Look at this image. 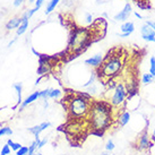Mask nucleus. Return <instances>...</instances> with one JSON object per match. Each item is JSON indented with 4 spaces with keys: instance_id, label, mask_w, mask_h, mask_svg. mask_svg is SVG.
<instances>
[{
    "instance_id": "obj_1",
    "label": "nucleus",
    "mask_w": 155,
    "mask_h": 155,
    "mask_svg": "<svg viewBox=\"0 0 155 155\" xmlns=\"http://www.w3.org/2000/svg\"><path fill=\"white\" fill-rule=\"evenodd\" d=\"M113 107L110 103L104 101H94L92 102L90 112L86 117L88 128L95 134H103L107 129L111 127L114 121Z\"/></svg>"
},
{
    "instance_id": "obj_2",
    "label": "nucleus",
    "mask_w": 155,
    "mask_h": 155,
    "mask_svg": "<svg viewBox=\"0 0 155 155\" xmlns=\"http://www.w3.org/2000/svg\"><path fill=\"white\" fill-rule=\"evenodd\" d=\"M125 66V58L120 53L109 52L108 56L103 59L102 65L97 69L100 78L104 81H110L121 73Z\"/></svg>"
},
{
    "instance_id": "obj_3",
    "label": "nucleus",
    "mask_w": 155,
    "mask_h": 155,
    "mask_svg": "<svg viewBox=\"0 0 155 155\" xmlns=\"http://www.w3.org/2000/svg\"><path fill=\"white\" fill-rule=\"evenodd\" d=\"M91 105H92V101H90V96L87 94L73 95L67 101L69 116L75 119L86 118L90 112Z\"/></svg>"
},
{
    "instance_id": "obj_4",
    "label": "nucleus",
    "mask_w": 155,
    "mask_h": 155,
    "mask_svg": "<svg viewBox=\"0 0 155 155\" xmlns=\"http://www.w3.org/2000/svg\"><path fill=\"white\" fill-rule=\"evenodd\" d=\"M92 41V33L88 28H76L69 39L68 49L74 53H79L86 49Z\"/></svg>"
},
{
    "instance_id": "obj_5",
    "label": "nucleus",
    "mask_w": 155,
    "mask_h": 155,
    "mask_svg": "<svg viewBox=\"0 0 155 155\" xmlns=\"http://www.w3.org/2000/svg\"><path fill=\"white\" fill-rule=\"evenodd\" d=\"M127 96H128V92H127L126 86L122 83H118L114 86L113 94L110 99V104L114 108H121L126 103Z\"/></svg>"
},
{
    "instance_id": "obj_6",
    "label": "nucleus",
    "mask_w": 155,
    "mask_h": 155,
    "mask_svg": "<svg viewBox=\"0 0 155 155\" xmlns=\"http://www.w3.org/2000/svg\"><path fill=\"white\" fill-rule=\"evenodd\" d=\"M151 146V137L148 136L147 130H144L137 139V150L138 151H146Z\"/></svg>"
},
{
    "instance_id": "obj_7",
    "label": "nucleus",
    "mask_w": 155,
    "mask_h": 155,
    "mask_svg": "<svg viewBox=\"0 0 155 155\" xmlns=\"http://www.w3.org/2000/svg\"><path fill=\"white\" fill-rule=\"evenodd\" d=\"M131 13H133L131 5H130L129 2H127V4L125 5V7H124V9H122L121 12H119V13L114 16V19H116L117 22H122V23L128 22V18H129V16L131 15Z\"/></svg>"
},
{
    "instance_id": "obj_8",
    "label": "nucleus",
    "mask_w": 155,
    "mask_h": 155,
    "mask_svg": "<svg viewBox=\"0 0 155 155\" xmlns=\"http://www.w3.org/2000/svg\"><path fill=\"white\" fill-rule=\"evenodd\" d=\"M140 34H142V38L146 42H154L155 43V32L152 30L150 26L147 25L146 23L142 26L140 28Z\"/></svg>"
},
{
    "instance_id": "obj_9",
    "label": "nucleus",
    "mask_w": 155,
    "mask_h": 155,
    "mask_svg": "<svg viewBox=\"0 0 155 155\" xmlns=\"http://www.w3.org/2000/svg\"><path fill=\"white\" fill-rule=\"evenodd\" d=\"M103 59H104L103 56H102L101 53H97V54H95V56L86 59V60H85V65L92 66V67H94V68H99L100 66L102 65Z\"/></svg>"
},
{
    "instance_id": "obj_10",
    "label": "nucleus",
    "mask_w": 155,
    "mask_h": 155,
    "mask_svg": "<svg viewBox=\"0 0 155 155\" xmlns=\"http://www.w3.org/2000/svg\"><path fill=\"white\" fill-rule=\"evenodd\" d=\"M117 124L120 127H125L126 125H128V122L130 121V112L129 111H122L117 117Z\"/></svg>"
},
{
    "instance_id": "obj_11",
    "label": "nucleus",
    "mask_w": 155,
    "mask_h": 155,
    "mask_svg": "<svg viewBox=\"0 0 155 155\" xmlns=\"http://www.w3.org/2000/svg\"><path fill=\"white\" fill-rule=\"evenodd\" d=\"M38 99H40V91H38V92H33L31 95H28V96L23 101V103L21 104V109L23 110V109L26 108L27 105H30L31 103H33L34 101H38Z\"/></svg>"
},
{
    "instance_id": "obj_12",
    "label": "nucleus",
    "mask_w": 155,
    "mask_h": 155,
    "mask_svg": "<svg viewBox=\"0 0 155 155\" xmlns=\"http://www.w3.org/2000/svg\"><path fill=\"white\" fill-rule=\"evenodd\" d=\"M27 27H28V17H27V15L25 13L22 17V24L19 25V27L17 28V32H16L17 35L24 34L26 32V30H27Z\"/></svg>"
},
{
    "instance_id": "obj_13",
    "label": "nucleus",
    "mask_w": 155,
    "mask_h": 155,
    "mask_svg": "<svg viewBox=\"0 0 155 155\" xmlns=\"http://www.w3.org/2000/svg\"><path fill=\"white\" fill-rule=\"evenodd\" d=\"M21 24H22V17H14L6 24V28L8 31L14 30V28H18Z\"/></svg>"
},
{
    "instance_id": "obj_14",
    "label": "nucleus",
    "mask_w": 155,
    "mask_h": 155,
    "mask_svg": "<svg viewBox=\"0 0 155 155\" xmlns=\"http://www.w3.org/2000/svg\"><path fill=\"white\" fill-rule=\"evenodd\" d=\"M120 30L122 33H126V34H131L134 31H135V24L133 22H125L122 23Z\"/></svg>"
},
{
    "instance_id": "obj_15",
    "label": "nucleus",
    "mask_w": 155,
    "mask_h": 155,
    "mask_svg": "<svg viewBox=\"0 0 155 155\" xmlns=\"http://www.w3.org/2000/svg\"><path fill=\"white\" fill-rule=\"evenodd\" d=\"M59 1L60 0H50L49 2H48V5H47V8H45V15H49L50 13H52L54 9H56V6L58 4H59Z\"/></svg>"
},
{
    "instance_id": "obj_16",
    "label": "nucleus",
    "mask_w": 155,
    "mask_h": 155,
    "mask_svg": "<svg viewBox=\"0 0 155 155\" xmlns=\"http://www.w3.org/2000/svg\"><path fill=\"white\" fill-rule=\"evenodd\" d=\"M13 87L16 90V92H17V96H18V101H17V104L19 105V104L23 103V99H22V90H23V85L22 83H16V84H14Z\"/></svg>"
},
{
    "instance_id": "obj_17",
    "label": "nucleus",
    "mask_w": 155,
    "mask_h": 155,
    "mask_svg": "<svg viewBox=\"0 0 155 155\" xmlns=\"http://www.w3.org/2000/svg\"><path fill=\"white\" fill-rule=\"evenodd\" d=\"M154 81V76H152L151 74H143V77H142V83L144 85H148V84H151L153 83Z\"/></svg>"
},
{
    "instance_id": "obj_18",
    "label": "nucleus",
    "mask_w": 155,
    "mask_h": 155,
    "mask_svg": "<svg viewBox=\"0 0 155 155\" xmlns=\"http://www.w3.org/2000/svg\"><path fill=\"white\" fill-rule=\"evenodd\" d=\"M10 135H13V130L10 129V127L5 126V127L0 128V138L4 136H10Z\"/></svg>"
},
{
    "instance_id": "obj_19",
    "label": "nucleus",
    "mask_w": 155,
    "mask_h": 155,
    "mask_svg": "<svg viewBox=\"0 0 155 155\" xmlns=\"http://www.w3.org/2000/svg\"><path fill=\"white\" fill-rule=\"evenodd\" d=\"M7 144H8L9 146H10V148L15 152H17L18 150H21V147H22V145H21L19 143H15V142H13L12 139H8V140H7Z\"/></svg>"
},
{
    "instance_id": "obj_20",
    "label": "nucleus",
    "mask_w": 155,
    "mask_h": 155,
    "mask_svg": "<svg viewBox=\"0 0 155 155\" xmlns=\"http://www.w3.org/2000/svg\"><path fill=\"white\" fill-rule=\"evenodd\" d=\"M52 88H47V90L40 91V99L42 100H48L50 99V93H51Z\"/></svg>"
},
{
    "instance_id": "obj_21",
    "label": "nucleus",
    "mask_w": 155,
    "mask_h": 155,
    "mask_svg": "<svg viewBox=\"0 0 155 155\" xmlns=\"http://www.w3.org/2000/svg\"><path fill=\"white\" fill-rule=\"evenodd\" d=\"M150 74L155 77V57H151L150 59Z\"/></svg>"
},
{
    "instance_id": "obj_22",
    "label": "nucleus",
    "mask_w": 155,
    "mask_h": 155,
    "mask_svg": "<svg viewBox=\"0 0 155 155\" xmlns=\"http://www.w3.org/2000/svg\"><path fill=\"white\" fill-rule=\"evenodd\" d=\"M61 93H62V92H61L60 90H58V88H52L51 93H50V99H58L61 95Z\"/></svg>"
},
{
    "instance_id": "obj_23",
    "label": "nucleus",
    "mask_w": 155,
    "mask_h": 155,
    "mask_svg": "<svg viewBox=\"0 0 155 155\" xmlns=\"http://www.w3.org/2000/svg\"><path fill=\"white\" fill-rule=\"evenodd\" d=\"M10 146H9L8 144H5L2 148H1V152H0V155H9L10 154Z\"/></svg>"
},
{
    "instance_id": "obj_24",
    "label": "nucleus",
    "mask_w": 155,
    "mask_h": 155,
    "mask_svg": "<svg viewBox=\"0 0 155 155\" xmlns=\"http://www.w3.org/2000/svg\"><path fill=\"white\" fill-rule=\"evenodd\" d=\"M49 127H51V124L49 122V121H44V122H42V124H40L39 125V130H40V134L42 133L43 130H45L47 128H49Z\"/></svg>"
},
{
    "instance_id": "obj_25",
    "label": "nucleus",
    "mask_w": 155,
    "mask_h": 155,
    "mask_svg": "<svg viewBox=\"0 0 155 155\" xmlns=\"http://www.w3.org/2000/svg\"><path fill=\"white\" fill-rule=\"evenodd\" d=\"M116 148V145H114V143H113V140H108V143H107V145H105V150L108 152H112L113 150Z\"/></svg>"
},
{
    "instance_id": "obj_26",
    "label": "nucleus",
    "mask_w": 155,
    "mask_h": 155,
    "mask_svg": "<svg viewBox=\"0 0 155 155\" xmlns=\"http://www.w3.org/2000/svg\"><path fill=\"white\" fill-rule=\"evenodd\" d=\"M28 154V146H22L21 150L16 152V155H27Z\"/></svg>"
},
{
    "instance_id": "obj_27",
    "label": "nucleus",
    "mask_w": 155,
    "mask_h": 155,
    "mask_svg": "<svg viewBox=\"0 0 155 155\" xmlns=\"http://www.w3.org/2000/svg\"><path fill=\"white\" fill-rule=\"evenodd\" d=\"M95 76H96V75H95V73L92 74V76H91V78L88 79V82H87L86 84H84V85H83V87H90L91 85H93V84H94V81H95Z\"/></svg>"
},
{
    "instance_id": "obj_28",
    "label": "nucleus",
    "mask_w": 155,
    "mask_h": 155,
    "mask_svg": "<svg viewBox=\"0 0 155 155\" xmlns=\"http://www.w3.org/2000/svg\"><path fill=\"white\" fill-rule=\"evenodd\" d=\"M38 10H39V8H36V7H35V8H33V9H30L28 12H26V15H27V17L31 18L35 13H36V12H38Z\"/></svg>"
},
{
    "instance_id": "obj_29",
    "label": "nucleus",
    "mask_w": 155,
    "mask_h": 155,
    "mask_svg": "<svg viewBox=\"0 0 155 155\" xmlns=\"http://www.w3.org/2000/svg\"><path fill=\"white\" fill-rule=\"evenodd\" d=\"M87 92H88V94H95V93H96V86H95L94 84L91 85V86L88 87V91H87Z\"/></svg>"
},
{
    "instance_id": "obj_30",
    "label": "nucleus",
    "mask_w": 155,
    "mask_h": 155,
    "mask_svg": "<svg viewBox=\"0 0 155 155\" xmlns=\"http://www.w3.org/2000/svg\"><path fill=\"white\" fill-rule=\"evenodd\" d=\"M48 143V139L47 138H43V139H41V140H40V143H39V146H38V148H42V147L44 146V145H45V144H47Z\"/></svg>"
},
{
    "instance_id": "obj_31",
    "label": "nucleus",
    "mask_w": 155,
    "mask_h": 155,
    "mask_svg": "<svg viewBox=\"0 0 155 155\" xmlns=\"http://www.w3.org/2000/svg\"><path fill=\"white\" fill-rule=\"evenodd\" d=\"M43 2H44V0H36V1H35V7L40 9L41 7H42Z\"/></svg>"
},
{
    "instance_id": "obj_32",
    "label": "nucleus",
    "mask_w": 155,
    "mask_h": 155,
    "mask_svg": "<svg viewBox=\"0 0 155 155\" xmlns=\"http://www.w3.org/2000/svg\"><path fill=\"white\" fill-rule=\"evenodd\" d=\"M146 24H147L148 26H150V27H151L152 30H153V31L155 32V22H153V21H147Z\"/></svg>"
},
{
    "instance_id": "obj_33",
    "label": "nucleus",
    "mask_w": 155,
    "mask_h": 155,
    "mask_svg": "<svg viewBox=\"0 0 155 155\" xmlns=\"http://www.w3.org/2000/svg\"><path fill=\"white\" fill-rule=\"evenodd\" d=\"M86 22L88 23V24H91V23L93 22V16H92V14H86Z\"/></svg>"
},
{
    "instance_id": "obj_34",
    "label": "nucleus",
    "mask_w": 155,
    "mask_h": 155,
    "mask_svg": "<svg viewBox=\"0 0 155 155\" xmlns=\"http://www.w3.org/2000/svg\"><path fill=\"white\" fill-rule=\"evenodd\" d=\"M23 2H24V0H14V6L15 7H19Z\"/></svg>"
},
{
    "instance_id": "obj_35",
    "label": "nucleus",
    "mask_w": 155,
    "mask_h": 155,
    "mask_svg": "<svg viewBox=\"0 0 155 155\" xmlns=\"http://www.w3.org/2000/svg\"><path fill=\"white\" fill-rule=\"evenodd\" d=\"M134 14H135V16H136L137 18H139V19H142V18H143V17H142V15H140V14H138L137 12H135Z\"/></svg>"
},
{
    "instance_id": "obj_36",
    "label": "nucleus",
    "mask_w": 155,
    "mask_h": 155,
    "mask_svg": "<svg viewBox=\"0 0 155 155\" xmlns=\"http://www.w3.org/2000/svg\"><path fill=\"white\" fill-rule=\"evenodd\" d=\"M100 155H111V154H110V152L107 151V152H103V153H101Z\"/></svg>"
},
{
    "instance_id": "obj_37",
    "label": "nucleus",
    "mask_w": 155,
    "mask_h": 155,
    "mask_svg": "<svg viewBox=\"0 0 155 155\" xmlns=\"http://www.w3.org/2000/svg\"><path fill=\"white\" fill-rule=\"evenodd\" d=\"M152 140H153V142H155V130L153 131V135H152Z\"/></svg>"
},
{
    "instance_id": "obj_38",
    "label": "nucleus",
    "mask_w": 155,
    "mask_h": 155,
    "mask_svg": "<svg viewBox=\"0 0 155 155\" xmlns=\"http://www.w3.org/2000/svg\"><path fill=\"white\" fill-rule=\"evenodd\" d=\"M14 42H15V40H13V41H10V42H9V44H8V47H9V48L12 47V45L14 44Z\"/></svg>"
},
{
    "instance_id": "obj_39",
    "label": "nucleus",
    "mask_w": 155,
    "mask_h": 155,
    "mask_svg": "<svg viewBox=\"0 0 155 155\" xmlns=\"http://www.w3.org/2000/svg\"><path fill=\"white\" fill-rule=\"evenodd\" d=\"M36 0H28V2H31V4H33V2H35Z\"/></svg>"
},
{
    "instance_id": "obj_40",
    "label": "nucleus",
    "mask_w": 155,
    "mask_h": 155,
    "mask_svg": "<svg viewBox=\"0 0 155 155\" xmlns=\"http://www.w3.org/2000/svg\"><path fill=\"white\" fill-rule=\"evenodd\" d=\"M35 155H42V154H41V153H36Z\"/></svg>"
}]
</instances>
